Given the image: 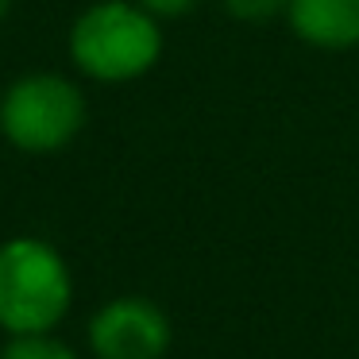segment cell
Masks as SVG:
<instances>
[{
  "label": "cell",
  "instance_id": "cell-8",
  "mask_svg": "<svg viewBox=\"0 0 359 359\" xmlns=\"http://www.w3.org/2000/svg\"><path fill=\"white\" fill-rule=\"evenodd\" d=\"M135 4H143L158 20H178V16H189L201 0H135Z\"/></svg>",
  "mask_w": 359,
  "mask_h": 359
},
{
  "label": "cell",
  "instance_id": "cell-6",
  "mask_svg": "<svg viewBox=\"0 0 359 359\" xmlns=\"http://www.w3.org/2000/svg\"><path fill=\"white\" fill-rule=\"evenodd\" d=\"M0 359H81V351L58 332H39V336H4Z\"/></svg>",
  "mask_w": 359,
  "mask_h": 359
},
{
  "label": "cell",
  "instance_id": "cell-7",
  "mask_svg": "<svg viewBox=\"0 0 359 359\" xmlns=\"http://www.w3.org/2000/svg\"><path fill=\"white\" fill-rule=\"evenodd\" d=\"M290 0H224V12L243 24H266V20L286 16Z\"/></svg>",
  "mask_w": 359,
  "mask_h": 359
},
{
  "label": "cell",
  "instance_id": "cell-5",
  "mask_svg": "<svg viewBox=\"0 0 359 359\" xmlns=\"http://www.w3.org/2000/svg\"><path fill=\"white\" fill-rule=\"evenodd\" d=\"M286 24L297 39L317 50H355L359 0H290Z\"/></svg>",
  "mask_w": 359,
  "mask_h": 359
},
{
  "label": "cell",
  "instance_id": "cell-1",
  "mask_svg": "<svg viewBox=\"0 0 359 359\" xmlns=\"http://www.w3.org/2000/svg\"><path fill=\"white\" fill-rule=\"evenodd\" d=\"M74 309V271L43 236L0 240V332H58Z\"/></svg>",
  "mask_w": 359,
  "mask_h": 359
},
{
  "label": "cell",
  "instance_id": "cell-4",
  "mask_svg": "<svg viewBox=\"0 0 359 359\" xmlns=\"http://www.w3.org/2000/svg\"><path fill=\"white\" fill-rule=\"evenodd\" d=\"M86 348L93 359H166L174 348V320L155 297L116 294L89 313Z\"/></svg>",
  "mask_w": 359,
  "mask_h": 359
},
{
  "label": "cell",
  "instance_id": "cell-2",
  "mask_svg": "<svg viewBox=\"0 0 359 359\" xmlns=\"http://www.w3.org/2000/svg\"><path fill=\"white\" fill-rule=\"evenodd\" d=\"M70 62L101 86H124L151 74L163 58V27L135 0H97L74 20Z\"/></svg>",
  "mask_w": 359,
  "mask_h": 359
},
{
  "label": "cell",
  "instance_id": "cell-3",
  "mask_svg": "<svg viewBox=\"0 0 359 359\" xmlns=\"http://www.w3.org/2000/svg\"><path fill=\"white\" fill-rule=\"evenodd\" d=\"M89 104L78 81L62 74H24L0 93V135L24 155H58L81 135Z\"/></svg>",
  "mask_w": 359,
  "mask_h": 359
},
{
  "label": "cell",
  "instance_id": "cell-9",
  "mask_svg": "<svg viewBox=\"0 0 359 359\" xmlns=\"http://www.w3.org/2000/svg\"><path fill=\"white\" fill-rule=\"evenodd\" d=\"M12 4H16V0H0V20H4V16L12 12Z\"/></svg>",
  "mask_w": 359,
  "mask_h": 359
}]
</instances>
